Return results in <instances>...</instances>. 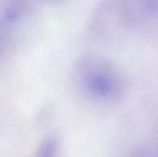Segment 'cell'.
I'll list each match as a JSON object with an SVG mask.
<instances>
[{"label": "cell", "instance_id": "8", "mask_svg": "<svg viewBox=\"0 0 158 157\" xmlns=\"http://www.w3.org/2000/svg\"><path fill=\"white\" fill-rule=\"evenodd\" d=\"M44 1H55V0H44Z\"/></svg>", "mask_w": 158, "mask_h": 157}, {"label": "cell", "instance_id": "4", "mask_svg": "<svg viewBox=\"0 0 158 157\" xmlns=\"http://www.w3.org/2000/svg\"><path fill=\"white\" fill-rule=\"evenodd\" d=\"M122 157H157V150L155 142L152 140L131 147Z\"/></svg>", "mask_w": 158, "mask_h": 157}, {"label": "cell", "instance_id": "1", "mask_svg": "<svg viewBox=\"0 0 158 157\" xmlns=\"http://www.w3.org/2000/svg\"><path fill=\"white\" fill-rule=\"evenodd\" d=\"M72 81L81 100L99 110H110L127 97L130 80L115 61L99 55H87L75 64Z\"/></svg>", "mask_w": 158, "mask_h": 157}, {"label": "cell", "instance_id": "2", "mask_svg": "<svg viewBox=\"0 0 158 157\" xmlns=\"http://www.w3.org/2000/svg\"><path fill=\"white\" fill-rule=\"evenodd\" d=\"M118 26L141 30L158 20V0H108Z\"/></svg>", "mask_w": 158, "mask_h": 157}, {"label": "cell", "instance_id": "5", "mask_svg": "<svg viewBox=\"0 0 158 157\" xmlns=\"http://www.w3.org/2000/svg\"><path fill=\"white\" fill-rule=\"evenodd\" d=\"M59 143L56 137H48L42 142L35 157H58Z\"/></svg>", "mask_w": 158, "mask_h": 157}, {"label": "cell", "instance_id": "7", "mask_svg": "<svg viewBox=\"0 0 158 157\" xmlns=\"http://www.w3.org/2000/svg\"><path fill=\"white\" fill-rule=\"evenodd\" d=\"M154 142H155V143H156V150H157V157H158V141L156 140H153Z\"/></svg>", "mask_w": 158, "mask_h": 157}, {"label": "cell", "instance_id": "6", "mask_svg": "<svg viewBox=\"0 0 158 157\" xmlns=\"http://www.w3.org/2000/svg\"><path fill=\"white\" fill-rule=\"evenodd\" d=\"M154 128H155V132H156V138L155 140L158 141V110L155 117V121H154Z\"/></svg>", "mask_w": 158, "mask_h": 157}, {"label": "cell", "instance_id": "3", "mask_svg": "<svg viewBox=\"0 0 158 157\" xmlns=\"http://www.w3.org/2000/svg\"><path fill=\"white\" fill-rule=\"evenodd\" d=\"M34 16L31 0H0V35L14 41Z\"/></svg>", "mask_w": 158, "mask_h": 157}]
</instances>
